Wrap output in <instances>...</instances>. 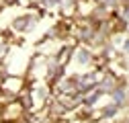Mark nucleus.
<instances>
[{"mask_svg": "<svg viewBox=\"0 0 129 123\" xmlns=\"http://www.w3.org/2000/svg\"><path fill=\"white\" fill-rule=\"evenodd\" d=\"M103 97H105V95H103V92L94 86V88H90V90H84V92H82V105H84V107H90V109H94V107L99 105V101H101Z\"/></svg>", "mask_w": 129, "mask_h": 123, "instance_id": "1", "label": "nucleus"}, {"mask_svg": "<svg viewBox=\"0 0 129 123\" xmlns=\"http://www.w3.org/2000/svg\"><path fill=\"white\" fill-rule=\"evenodd\" d=\"M72 57L78 61L80 66H88V64H92V51H90V47H78V49H74V53H72Z\"/></svg>", "mask_w": 129, "mask_h": 123, "instance_id": "2", "label": "nucleus"}, {"mask_svg": "<svg viewBox=\"0 0 129 123\" xmlns=\"http://www.w3.org/2000/svg\"><path fill=\"white\" fill-rule=\"evenodd\" d=\"M10 53V43L4 39V37H0V64H2V59H6Z\"/></svg>", "mask_w": 129, "mask_h": 123, "instance_id": "4", "label": "nucleus"}, {"mask_svg": "<svg viewBox=\"0 0 129 123\" xmlns=\"http://www.w3.org/2000/svg\"><path fill=\"white\" fill-rule=\"evenodd\" d=\"M59 8H61V12H63V17H66V19H70L72 14L76 12V2H74V0H68V2L59 4Z\"/></svg>", "mask_w": 129, "mask_h": 123, "instance_id": "3", "label": "nucleus"}]
</instances>
